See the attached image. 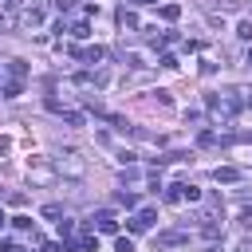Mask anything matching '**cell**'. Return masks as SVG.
<instances>
[{"label":"cell","instance_id":"5bb4252c","mask_svg":"<svg viewBox=\"0 0 252 252\" xmlns=\"http://www.w3.org/2000/svg\"><path fill=\"white\" fill-rule=\"evenodd\" d=\"M197 197H201L197 185H185V189H181V201H197Z\"/></svg>","mask_w":252,"mask_h":252},{"label":"cell","instance_id":"8fae6325","mask_svg":"<svg viewBox=\"0 0 252 252\" xmlns=\"http://www.w3.org/2000/svg\"><path fill=\"white\" fill-rule=\"evenodd\" d=\"M213 177H217V181H236V177H240V173H236V169H232V165H224V169H217V173H213Z\"/></svg>","mask_w":252,"mask_h":252},{"label":"cell","instance_id":"2e32d148","mask_svg":"<svg viewBox=\"0 0 252 252\" xmlns=\"http://www.w3.org/2000/svg\"><path fill=\"white\" fill-rule=\"evenodd\" d=\"M240 224H244V228H252V209H244V213H240Z\"/></svg>","mask_w":252,"mask_h":252},{"label":"cell","instance_id":"9a60e30c","mask_svg":"<svg viewBox=\"0 0 252 252\" xmlns=\"http://www.w3.org/2000/svg\"><path fill=\"white\" fill-rule=\"evenodd\" d=\"M236 35H240V39H252V24L240 20V24H236Z\"/></svg>","mask_w":252,"mask_h":252},{"label":"cell","instance_id":"9c48e42d","mask_svg":"<svg viewBox=\"0 0 252 252\" xmlns=\"http://www.w3.org/2000/svg\"><path fill=\"white\" fill-rule=\"evenodd\" d=\"M71 35H75V39H87V35H91V24H87V20H79V24L71 28Z\"/></svg>","mask_w":252,"mask_h":252},{"label":"cell","instance_id":"ac0fdd59","mask_svg":"<svg viewBox=\"0 0 252 252\" xmlns=\"http://www.w3.org/2000/svg\"><path fill=\"white\" fill-rule=\"evenodd\" d=\"M0 252H24V248H16L12 240H0Z\"/></svg>","mask_w":252,"mask_h":252},{"label":"cell","instance_id":"7c38bea8","mask_svg":"<svg viewBox=\"0 0 252 252\" xmlns=\"http://www.w3.org/2000/svg\"><path fill=\"white\" fill-rule=\"evenodd\" d=\"M181 189H185V181H177V185H169V189H165V201H169V205H173V201H181Z\"/></svg>","mask_w":252,"mask_h":252},{"label":"cell","instance_id":"277c9868","mask_svg":"<svg viewBox=\"0 0 252 252\" xmlns=\"http://www.w3.org/2000/svg\"><path fill=\"white\" fill-rule=\"evenodd\" d=\"M150 224H154V209H142V213L130 220V232H146Z\"/></svg>","mask_w":252,"mask_h":252},{"label":"cell","instance_id":"44dd1931","mask_svg":"<svg viewBox=\"0 0 252 252\" xmlns=\"http://www.w3.org/2000/svg\"><path fill=\"white\" fill-rule=\"evenodd\" d=\"M138 4H158V0H138Z\"/></svg>","mask_w":252,"mask_h":252},{"label":"cell","instance_id":"30bf717a","mask_svg":"<svg viewBox=\"0 0 252 252\" xmlns=\"http://www.w3.org/2000/svg\"><path fill=\"white\" fill-rule=\"evenodd\" d=\"M75 55H83V59H87V63H98V59H102V55H106V51H102V47H91V51H75Z\"/></svg>","mask_w":252,"mask_h":252},{"label":"cell","instance_id":"6da1fadb","mask_svg":"<svg viewBox=\"0 0 252 252\" xmlns=\"http://www.w3.org/2000/svg\"><path fill=\"white\" fill-rule=\"evenodd\" d=\"M55 173H59V177H83V173H87L83 154H79V150H63V154L55 158Z\"/></svg>","mask_w":252,"mask_h":252},{"label":"cell","instance_id":"3957f363","mask_svg":"<svg viewBox=\"0 0 252 252\" xmlns=\"http://www.w3.org/2000/svg\"><path fill=\"white\" fill-rule=\"evenodd\" d=\"M16 24H20L24 32H28V28H39V24H43V8H39V4H32V8H24V12L16 16Z\"/></svg>","mask_w":252,"mask_h":252},{"label":"cell","instance_id":"7402d4cb","mask_svg":"<svg viewBox=\"0 0 252 252\" xmlns=\"http://www.w3.org/2000/svg\"><path fill=\"white\" fill-rule=\"evenodd\" d=\"M209 252H217V248H209Z\"/></svg>","mask_w":252,"mask_h":252},{"label":"cell","instance_id":"ba28073f","mask_svg":"<svg viewBox=\"0 0 252 252\" xmlns=\"http://www.w3.org/2000/svg\"><path fill=\"white\" fill-rule=\"evenodd\" d=\"M118 24H122V28H138V16H134V12H126V8H122V12H118Z\"/></svg>","mask_w":252,"mask_h":252},{"label":"cell","instance_id":"5b68a950","mask_svg":"<svg viewBox=\"0 0 252 252\" xmlns=\"http://www.w3.org/2000/svg\"><path fill=\"white\" fill-rule=\"evenodd\" d=\"M154 244H158V248H173V244H185V232H161Z\"/></svg>","mask_w":252,"mask_h":252},{"label":"cell","instance_id":"52a82bcc","mask_svg":"<svg viewBox=\"0 0 252 252\" xmlns=\"http://www.w3.org/2000/svg\"><path fill=\"white\" fill-rule=\"evenodd\" d=\"M177 16H181V8H177V4H161V20H165V24H173Z\"/></svg>","mask_w":252,"mask_h":252},{"label":"cell","instance_id":"603a6c76","mask_svg":"<svg viewBox=\"0 0 252 252\" xmlns=\"http://www.w3.org/2000/svg\"><path fill=\"white\" fill-rule=\"evenodd\" d=\"M0 224H4V217H0Z\"/></svg>","mask_w":252,"mask_h":252},{"label":"cell","instance_id":"ffe728a7","mask_svg":"<svg viewBox=\"0 0 252 252\" xmlns=\"http://www.w3.org/2000/svg\"><path fill=\"white\" fill-rule=\"evenodd\" d=\"M39 252H59V248H55V244H43V248H39Z\"/></svg>","mask_w":252,"mask_h":252},{"label":"cell","instance_id":"4fadbf2b","mask_svg":"<svg viewBox=\"0 0 252 252\" xmlns=\"http://www.w3.org/2000/svg\"><path fill=\"white\" fill-rule=\"evenodd\" d=\"M114 252H134V240H130V236H118V240H114Z\"/></svg>","mask_w":252,"mask_h":252},{"label":"cell","instance_id":"8992f818","mask_svg":"<svg viewBox=\"0 0 252 252\" xmlns=\"http://www.w3.org/2000/svg\"><path fill=\"white\" fill-rule=\"evenodd\" d=\"M98 232H118V220L110 213H98Z\"/></svg>","mask_w":252,"mask_h":252},{"label":"cell","instance_id":"d6986e66","mask_svg":"<svg viewBox=\"0 0 252 252\" xmlns=\"http://www.w3.org/2000/svg\"><path fill=\"white\" fill-rule=\"evenodd\" d=\"M236 252H252V240H240V244H236Z\"/></svg>","mask_w":252,"mask_h":252},{"label":"cell","instance_id":"e0dca14e","mask_svg":"<svg viewBox=\"0 0 252 252\" xmlns=\"http://www.w3.org/2000/svg\"><path fill=\"white\" fill-rule=\"evenodd\" d=\"M55 8H59V12H71V8H75V0H55Z\"/></svg>","mask_w":252,"mask_h":252},{"label":"cell","instance_id":"7a4b0ae2","mask_svg":"<svg viewBox=\"0 0 252 252\" xmlns=\"http://www.w3.org/2000/svg\"><path fill=\"white\" fill-rule=\"evenodd\" d=\"M55 177H59L55 165H43V161H32V165H28V181H32V185H51Z\"/></svg>","mask_w":252,"mask_h":252}]
</instances>
